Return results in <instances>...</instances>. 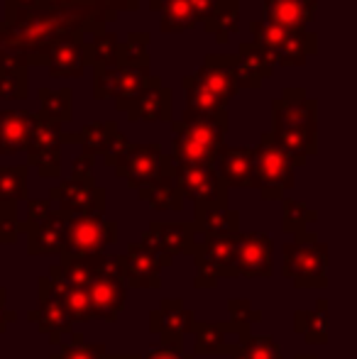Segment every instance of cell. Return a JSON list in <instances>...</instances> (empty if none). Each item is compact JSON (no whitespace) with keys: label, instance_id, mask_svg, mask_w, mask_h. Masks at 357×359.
Here are the masks:
<instances>
[{"label":"cell","instance_id":"21","mask_svg":"<svg viewBox=\"0 0 357 359\" xmlns=\"http://www.w3.org/2000/svg\"><path fill=\"white\" fill-rule=\"evenodd\" d=\"M194 355H228L235 345L250 335V327H238L233 323H210L203 320L194 323Z\"/></svg>","mask_w":357,"mask_h":359},{"label":"cell","instance_id":"41","mask_svg":"<svg viewBox=\"0 0 357 359\" xmlns=\"http://www.w3.org/2000/svg\"><path fill=\"white\" fill-rule=\"evenodd\" d=\"M27 196V166H0V201L15 203Z\"/></svg>","mask_w":357,"mask_h":359},{"label":"cell","instance_id":"14","mask_svg":"<svg viewBox=\"0 0 357 359\" xmlns=\"http://www.w3.org/2000/svg\"><path fill=\"white\" fill-rule=\"evenodd\" d=\"M37 64H44L54 79H64V76L79 79L88 64V42L83 39V34L62 37L39 54Z\"/></svg>","mask_w":357,"mask_h":359},{"label":"cell","instance_id":"36","mask_svg":"<svg viewBox=\"0 0 357 359\" xmlns=\"http://www.w3.org/2000/svg\"><path fill=\"white\" fill-rule=\"evenodd\" d=\"M52 276L54 279H59L57 274V266L52 269ZM59 284H62V303L64 308H67L69 318L79 323H88V320H95L93 318V306H90V296H88V288H76V286H67L62 279H59Z\"/></svg>","mask_w":357,"mask_h":359},{"label":"cell","instance_id":"43","mask_svg":"<svg viewBox=\"0 0 357 359\" xmlns=\"http://www.w3.org/2000/svg\"><path fill=\"white\" fill-rule=\"evenodd\" d=\"M228 311H230V323L238 327H250L252 323H257L262 318V313L248 301V298H233L228 303Z\"/></svg>","mask_w":357,"mask_h":359},{"label":"cell","instance_id":"1","mask_svg":"<svg viewBox=\"0 0 357 359\" xmlns=\"http://www.w3.org/2000/svg\"><path fill=\"white\" fill-rule=\"evenodd\" d=\"M118 15L105 13L90 3L74 5L62 10H22V13H5L0 22V47L15 49L25 54L27 64H37L39 54L57 39L69 34L100 32L105 22H113Z\"/></svg>","mask_w":357,"mask_h":359},{"label":"cell","instance_id":"31","mask_svg":"<svg viewBox=\"0 0 357 359\" xmlns=\"http://www.w3.org/2000/svg\"><path fill=\"white\" fill-rule=\"evenodd\" d=\"M294 332L309 345H328V301L316 303V311H296Z\"/></svg>","mask_w":357,"mask_h":359},{"label":"cell","instance_id":"27","mask_svg":"<svg viewBox=\"0 0 357 359\" xmlns=\"http://www.w3.org/2000/svg\"><path fill=\"white\" fill-rule=\"evenodd\" d=\"M0 98H27V57L8 47H0Z\"/></svg>","mask_w":357,"mask_h":359},{"label":"cell","instance_id":"39","mask_svg":"<svg viewBox=\"0 0 357 359\" xmlns=\"http://www.w3.org/2000/svg\"><path fill=\"white\" fill-rule=\"evenodd\" d=\"M118 34L100 29L88 42V64H93V67H118Z\"/></svg>","mask_w":357,"mask_h":359},{"label":"cell","instance_id":"40","mask_svg":"<svg viewBox=\"0 0 357 359\" xmlns=\"http://www.w3.org/2000/svg\"><path fill=\"white\" fill-rule=\"evenodd\" d=\"M281 201H284V203H281L284 205V222H281L284 232H289V235H294V237H304L306 225L316 220V213L304 201H296V198H281Z\"/></svg>","mask_w":357,"mask_h":359},{"label":"cell","instance_id":"13","mask_svg":"<svg viewBox=\"0 0 357 359\" xmlns=\"http://www.w3.org/2000/svg\"><path fill=\"white\" fill-rule=\"evenodd\" d=\"M274 274V240L267 232H240L233 276L269 279Z\"/></svg>","mask_w":357,"mask_h":359},{"label":"cell","instance_id":"12","mask_svg":"<svg viewBox=\"0 0 357 359\" xmlns=\"http://www.w3.org/2000/svg\"><path fill=\"white\" fill-rule=\"evenodd\" d=\"M62 123L47 118L44 113H34L32 130H29L27 140V154L29 164L37 166L39 174L47 176V179H57L59 169H62Z\"/></svg>","mask_w":357,"mask_h":359},{"label":"cell","instance_id":"8","mask_svg":"<svg viewBox=\"0 0 357 359\" xmlns=\"http://www.w3.org/2000/svg\"><path fill=\"white\" fill-rule=\"evenodd\" d=\"M113 242H118V222L105 220L103 210L72 215L62 257L86 259V257L100 255V252L108 245H113Z\"/></svg>","mask_w":357,"mask_h":359},{"label":"cell","instance_id":"16","mask_svg":"<svg viewBox=\"0 0 357 359\" xmlns=\"http://www.w3.org/2000/svg\"><path fill=\"white\" fill-rule=\"evenodd\" d=\"M125 264V284L130 288H159L162 286V269L172 266L174 259L162 252H152L140 242L128 245L123 255Z\"/></svg>","mask_w":357,"mask_h":359},{"label":"cell","instance_id":"26","mask_svg":"<svg viewBox=\"0 0 357 359\" xmlns=\"http://www.w3.org/2000/svg\"><path fill=\"white\" fill-rule=\"evenodd\" d=\"M72 215L62 210H52L42 222L32 225L29 235V252L32 255H62L64 242H67V230Z\"/></svg>","mask_w":357,"mask_h":359},{"label":"cell","instance_id":"42","mask_svg":"<svg viewBox=\"0 0 357 359\" xmlns=\"http://www.w3.org/2000/svg\"><path fill=\"white\" fill-rule=\"evenodd\" d=\"M54 359H108V355H105L103 345H88L83 342V335L72 332V342L64 345V355Z\"/></svg>","mask_w":357,"mask_h":359},{"label":"cell","instance_id":"7","mask_svg":"<svg viewBox=\"0 0 357 359\" xmlns=\"http://www.w3.org/2000/svg\"><path fill=\"white\" fill-rule=\"evenodd\" d=\"M238 240H240V232L206 235L203 240H196V250H194L196 288H215L220 279H230L233 276Z\"/></svg>","mask_w":357,"mask_h":359},{"label":"cell","instance_id":"30","mask_svg":"<svg viewBox=\"0 0 357 359\" xmlns=\"http://www.w3.org/2000/svg\"><path fill=\"white\" fill-rule=\"evenodd\" d=\"M137 196L142 201H147L149 208L152 210H181L184 208V198H181L179 189H177V181H174V166L169 171H164L159 179H154L152 184H147L144 189L137 191Z\"/></svg>","mask_w":357,"mask_h":359},{"label":"cell","instance_id":"28","mask_svg":"<svg viewBox=\"0 0 357 359\" xmlns=\"http://www.w3.org/2000/svg\"><path fill=\"white\" fill-rule=\"evenodd\" d=\"M34 113L27 110H0V154L25 149L32 130Z\"/></svg>","mask_w":357,"mask_h":359},{"label":"cell","instance_id":"34","mask_svg":"<svg viewBox=\"0 0 357 359\" xmlns=\"http://www.w3.org/2000/svg\"><path fill=\"white\" fill-rule=\"evenodd\" d=\"M206 32L215 34V42L228 44L230 37L240 29V3L238 0H225L220 10L210 20L203 22Z\"/></svg>","mask_w":357,"mask_h":359},{"label":"cell","instance_id":"23","mask_svg":"<svg viewBox=\"0 0 357 359\" xmlns=\"http://www.w3.org/2000/svg\"><path fill=\"white\" fill-rule=\"evenodd\" d=\"M318 0H262V18L284 29H306L314 20Z\"/></svg>","mask_w":357,"mask_h":359},{"label":"cell","instance_id":"4","mask_svg":"<svg viewBox=\"0 0 357 359\" xmlns=\"http://www.w3.org/2000/svg\"><path fill=\"white\" fill-rule=\"evenodd\" d=\"M250 34L252 44H257L271 67H304L318 44L316 34L309 29H284L260 18L250 22Z\"/></svg>","mask_w":357,"mask_h":359},{"label":"cell","instance_id":"5","mask_svg":"<svg viewBox=\"0 0 357 359\" xmlns=\"http://www.w3.org/2000/svg\"><path fill=\"white\" fill-rule=\"evenodd\" d=\"M284 264L281 274L294 281L296 288H325L328 286V245L318 235L306 232L294 242L281 247Z\"/></svg>","mask_w":357,"mask_h":359},{"label":"cell","instance_id":"11","mask_svg":"<svg viewBox=\"0 0 357 359\" xmlns=\"http://www.w3.org/2000/svg\"><path fill=\"white\" fill-rule=\"evenodd\" d=\"M154 74L149 69L133 67H93V95L95 100L113 98L115 108L125 110L140 93H144Z\"/></svg>","mask_w":357,"mask_h":359},{"label":"cell","instance_id":"37","mask_svg":"<svg viewBox=\"0 0 357 359\" xmlns=\"http://www.w3.org/2000/svg\"><path fill=\"white\" fill-rule=\"evenodd\" d=\"M230 359H284L281 347L269 335H248L228 352Z\"/></svg>","mask_w":357,"mask_h":359},{"label":"cell","instance_id":"22","mask_svg":"<svg viewBox=\"0 0 357 359\" xmlns=\"http://www.w3.org/2000/svg\"><path fill=\"white\" fill-rule=\"evenodd\" d=\"M215 171L225 189H252L255 176V147H223Z\"/></svg>","mask_w":357,"mask_h":359},{"label":"cell","instance_id":"38","mask_svg":"<svg viewBox=\"0 0 357 359\" xmlns=\"http://www.w3.org/2000/svg\"><path fill=\"white\" fill-rule=\"evenodd\" d=\"M39 100H42V113L47 118L57 120V123H69L74 118L72 88H62V90L42 88L39 90Z\"/></svg>","mask_w":357,"mask_h":359},{"label":"cell","instance_id":"10","mask_svg":"<svg viewBox=\"0 0 357 359\" xmlns=\"http://www.w3.org/2000/svg\"><path fill=\"white\" fill-rule=\"evenodd\" d=\"M174 181H177L181 198L191 201L194 210L228 208V189L215 166L174 164Z\"/></svg>","mask_w":357,"mask_h":359},{"label":"cell","instance_id":"20","mask_svg":"<svg viewBox=\"0 0 357 359\" xmlns=\"http://www.w3.org/2000/svg\"><path fill=\"white\" fill-rule=\"evenodd\" d=\"M130 123H172L174 118V95L172 88L162 83L159 76H154L152 83L140 93L133 103L125 108Z\"/></svg>","mask_w":357,"mask_h":359},{"label":"cell","instance_id":"33","mask_svg":"<svg viewBox=\"0 0 357 359\" xmlns=\"http://www.w3.org/2000/svg\"><path fill=\"white\" fill-rule=\"evenodd\" d=\"M194 227L201 235H223L240 232V213L233 208H206L194 210Z\"/></svg>","mask_w":357,"mask_h":359},{"label":"cell","instance_id":"15","mask_svg":"<svg viewBox=\"0 0 357 359\" xmlns=\"http://www.w3.org/2000/svg\"><path fill=\"white\" fill-rule=\"evenodd\" d=\"M194 79L223 108H228L230 100L240 93L238 81H235V59L230 54H208L203 64L194 72Z\"/></svg>","mask_w":357,"mask_h":359},{"label":"cell","instance_id":"2","mask_svg":"<svg viewBox=\"0 0 357 359\" xmlns=\"http://www.w3.org/2000/svg\"><path fill=\"white\" fill-rule=\"evenodd\" d=\"M271 140L304 166L318 151V103L304 88H284L271 100Z\"/></svg>","mask_w":357,"mask_h":359},{"label":"cell","instance_id":"49","mask_svg":"<svg viewBox=\"0 0 357 359\" xmlns=\"http://www.w3.org/2000/svg\"><path fill=\"white\" fill-rule=\"evenodd\" d=\"M39 0H5V13H22V10H37Z\"/></svg>","mask_w":357,"mask_h":359},{"label":"cell","instance_id":"45","mask_svg":"<svg viewBox=\"0 0 357 359\" xmlns=\"http://www.w3.org/2000/svg\"><path fill=\"white\" fill-rule=\"evenodd\" d=\"M86 3L95 5V8L105 10V13H123V10H137L140 8V0H86Z\"/></svg>","mask_w":357,"mask_h":359},{"label":"cell","instance_id":"29","mask_svg":"<svg viewBox=\"0 0 357 359\" xmlns=\"http://www.w3.org/2000/svg\"><path fill=\"white\" fill-rule=\"evenodd\" d=\"M149 8L162 15L159 20L162 32H184L201 25L194 0H149Z\"/></svg>","mask_w":357,"mask_h":359},{"label":"cell","instance_id":"44","mask_svg":"<svg viewBox=\"0 0 357 359\" xmlns=\"http://www.w3.org/2000/svg\"><path fill=\"white\" fill-rule=\"evenodd\" d=\"M140 359H194L191 355L184 352V345H159V347H152L144 357Z\"/></svg>","mask_w":357,"mask_h":359},{"label":"cell","instance_id":"48","mask_svg":"<svg viewBox=\"0 0 357 359\" xmlns=\"http://www.w3.org/2000/svg\"><path fill=\"white\" fill-rule=\"evenodd\" d=\"M49 213H52L49 201H29V220H32V225L42 222Z\"/></svg>","mask_w":357,"mask_h":359},{"label":"cell","instance_id":"52","mask_svg":"<svg viewBox=\"0 0 357 359\" xmlns=\"http://www.w3.org/2000/svg\"><path fill=\"white\" fill-rule=\"evenodd\" d=\"M296 359H316L314 355H296Z\"/></svg>","mask_w":357,"mask_h":359},{"label":"cell","instance_id":"19","mask_svg":"<svg viewBox=\"0 0 357 359\" xmlns=\"http://www.w3.org/2000/svg\"><path fill=\"white\" fill-rule=\"evenodd\" d=\"M52 198L59 201L62 213L67 215H83L105 208V191L95 186L93 176L86 179L72 176L69 181H62L57 189H52Z\"/></svg>","mask_w":357,"mask_h":359},{"label":"cell","instance_id":"51","mask_svg":"<svg viewBox=\"0 0 357 359\" xmlns=\"http://www.w3.org/2000/svg\"><path fill=\"white\" fill-rule=\"evenodd\" d=\"M108 359H140L137 355H115V357H108Z\"/></svg>","mask_w":357,"mask_h":359},{"label":"cell","instance_id":"46","mask_svg":"<svg viewBox=\"0 0 357 359\" xmlns=\"http://www.w3.org/2000/svg\"><path fill=\"white\" fill-rule=\"evenodd\" d=\"M128 144H130V140L125 137L123 133H118L113 140H110V144H108V149H105V154H103V161L108 166H115V161H118V156L123 154L125 149H128Z\"/></svg>","mask_w":357,"mask_h":359},{"label":"cell","instance_id":"18","mask_svg":"<svg viewBox=\"0 0 357 359\" xmlns=\"http://www.w3.org/2000/svg\"><path fill=\"white\" fill-rule=\"evenodd\" d=\"M196 313L177 298L162 301V306L149 313V332L162 337L164 345H184V335L194 330Z\"/></svg>","mask_w":357,"mask_h":359},{"label":"cell","instance_id":"25","mask_svg":"<svg viewBox=\"0 0 357 359\" xmlns=\"http://www.w3.org/2000/svg\"><path fill=\"white\" fill-rule=\"evenodd\" d=\"M235 59V81H238L240 90H257L262 86L264 79H269L274 74V67L264 59V54L260 52L257 44L243 42L238 47V54H233Z\"/></svg>","mask_w":357,"mask_h":359},{"label":"cell","instance_id":"3","mask_svg":"<svg viewBox=\"0 0 357 359\" xmlns=\"http://www.w3.org/2000/svg\"><path fill=\"white\" fill-rule=\"evenodd\" d=\"M228 110L213 115L184 113L172 123V161L189 166H215L228 137Z\"/></svg>","mask_w":357,"mask_h":359},{"label":"cell","instance_id":"32","mask_svg":"<svg viewBox=\"0 0 357 359\" xmlns=\"http://www.w3.org/2000/svg\"><path fill=\"white\" fill-rule=\"evenodd\" d=\"M118 135V123L115 120H95L88 123L81 133L76 135H64V142H79L83 147V154H105L110 140Z\"/></svg>","mask_w":357,"mask_h":359},{"label":"cell","instance_id":"50","mask_svg":"<svg viewBox=\"0 0 357 359\" xmlns=\"http://www.w3.org/2000/svg\"><path fill=\"white\" fill-rule=\"evenodd\" d=\"M86 0H39V8L44 10H62V8H74V5H83Z\"/></svg>","mask_w":357,"mask_h":359},{"label":"cell","instance_id":"24","mask_svg":"<svg viewBox=\"0 0 357 359\" xmlns=\"http://www.w3.org/2000/svg\"><path fill=\"white\" fill-rule=\"evenodd\" d=\"M130 286L125 279H93L88 286L90 306H93V318L98 320L115 323L118 313L123 311L125 301H128Z\"/></svg>","mask_w":357,"mask_h":359},{"label":"cell","instance_id":"35","mask_svg":"<svg viewBox=\"0 0 357 359\" xmlns=\"http://www.w3.org/2000/svg\"><path fill=\"white\" fill-rule=\"evenodd\" d=\"M149 32H130L118 47V67L149 69Z\"/></svg>","mask_w":357,"mask_h":359},{"label":"cell","instance_id":"6","mask_svg":"<svg viewBox=\"0 0 357 359\" xmlns=\"http://www.w3.org/2000/svg\"><path fill=\"white\" fill-rule=\"evenodd\" d=\"M296 184V166L291 156L271 140V133H262L255 147V176L252 189L260 191L264 201L284 198L286 191Z\"/></svg>","mask_w":357,"mask_h":359},{"label":"cell","instance_id":"9","mask_svg":"<svg viewBox=\"0 0 357 359\" xmlns=\"http://www.w3.org/2000/svg\"><path fill=\"white\" fill-rule=\"evenodd\" d=\"M174 166L172 156L164 154L162 144L149 142V144H135L130 142L128 149L118 156L115 161V174L118 179H125V184L133 191L144 189L147 184H152L154 179L169 171Z\"/></svg>","mask_w":357,"mask_h":359},{"label":"cell","instance_id":"47","mask_svg":"<svg viewBox=\"0 0 357 359\" xmlns=\"http://www.w3.org/2000/svg\"><path fill=\"white\" fill-rule=\"evenodd\" d=\"M93 164H95V156L90 154H79L76 159H74V176L76 179H86V176H90V171H93Z\"/></svg>","mask_w":357,"mask_h":359},{"label":"cell","instance_id":"17","mask_svg":"<svg viewBox=\"0 0 357 359\" xmlns=\"http://www.w3.org/2000/svg\"><path fill=\"white\" fill-rule=\"evenodd\" d=\"M140 245L152 252H162L172 259L177 255H194L196 227L194 222H152L144 230Z\"/></svg>","mask_w":357,"mask_h":359}]
</instances>
